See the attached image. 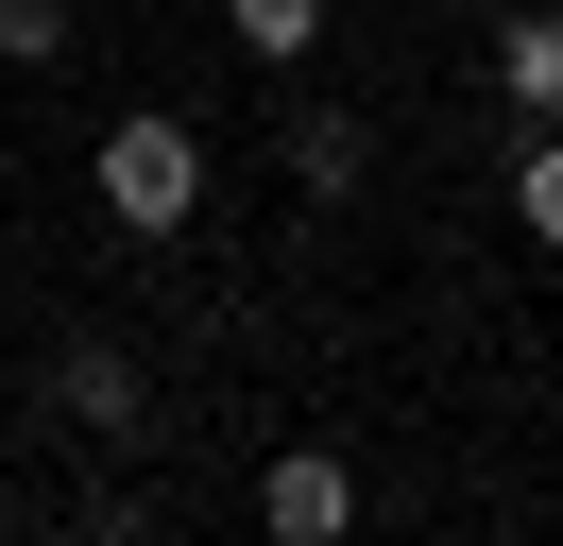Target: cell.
<instances>
[{
	"label": "cell",
	"instance_id": "obj_1",
	"mask_svg": "<svg viewBox=\"0 0 563 546\" xmlns=\"http://www.w3.org/2000/svg\"><path fill=\"white\" fill-rule=\"evenodd\" d=\"M86 188H103L120 239H188V222H206V120H172V102L103 120V136H86Z\"/></svg>",
	"mask_w": 563,
	"mask_h": 546
},
{
	"label": "cell",
	"instance_id": "obj_2",
	"mask_svg": "<svg viewBox=\"0 0 563 546\" xmlns=\"http://www.w3.org/2000/svg\"><path fill=\"white\" fill-rule=\"evenodd\" d=\"M52 427H69V444H137V427H154L137 341H52Z\"/></svg>",
	"mask_w": 563,
	"mask_h": 546
},
{
	"label": "cell",
	"instance_id": "obj_3",
	"mask_svg": "<svg viewBox=\"0 0 563 546\" xmlns=\"http://www.w3.org/2000/svg\"><path fill=\"white\" fill-rule=\"evenodd\" d=\"M256 529L274 546H342L358 529V461L342 444H274V461H256Z\"/></svg>",
	"mask_w": 563,
	"mask_h": 546
},
{
	"label": "cell",
	"instance_id": "obj_4",
	"mask_svg": "<svg viewBox=\"0 0 563 546\" xmlns=\"http://www.w3.org/2000/svg\"><path fill=\"white\" fill-rule=\"evenodd\" d=\"M274 171H290V205H358L376 120H358V102H290V120H274Z\"/></svg>",
	"mask_w": 563,
	"mask_h": 546
},
{
	"label": "cell",
	"instance_id": "obj_5",
	"mask_svg": "<svg viewBox=\"0 0 563 546\" xmlns=\"http://www.w3.org/2000/svg\"><path fill=\"white\" fill-rule=\"evenodd\" d=\"M495 102H512V120H563V0L495 18Z\"/></svg>",
	"mask_w": 563,
	"mask_h": 546
},
{
	"label": "cell",
	"instance_id": "obj_6",
	"mask_svg": "<svg viewBox=\"0 0 563 546\" xmlns=\"http://www.w3.org/2000/svg\"><path fill=\"white\" fill-rule=\"evenodd\" d=\"M512 222L529 256H563V120H512Z\"/></svg>",
	"mask_w": 563,
	"mask_h": 546
},
{
	"label": "cell",
	"instance_id": "obj_7",
	"mask_svg": "<svg viewBox=\"0 0 563 546\" xmlns=\"http://www.w3.org/2000/svg\"><path fill=\"white\" fill-rule=\"evenodd\" d=\"M222 34H240V68H308L324 52V0H222Z\"/></svg>",
	"mask_w": 563,
	"mask_h": 546
},
{
	"label": "cell",
	"instance_id": "obj_8",
	"mask_svg": "<svg viewBox=\"0 0 563 546\" xmlns=\"http://www.w3.org/2000/svg\"><path fill=\"white\" fill-rule=\"evenodd\" d=\"M69 34H86V0H0V68H69Z\"/></svg>",
	"mask_w": 563,
	"mask_h": 546
}]
</instances>
